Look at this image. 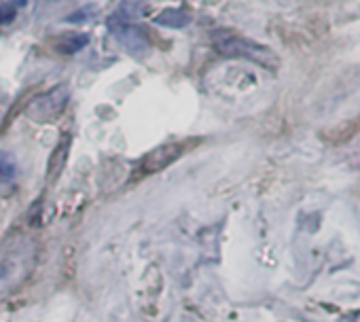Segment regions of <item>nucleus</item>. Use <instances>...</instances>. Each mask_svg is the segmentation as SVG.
<instances>
[{
  "mask_svg": "<svg viewBox=\"0 0 360 322\" xmlns=\"http://www.w3.org/2000/svg\"><path fill=\"white\" fill-rule=\"evenodd\" d=\"M214 47L219 53L229 56V58H244V60L259 62L263 66H276L274 51H269L267 47H263L255 41H248V39H242L236 34H227V32L219 34L214 39Z\"/></svg>",
  "mask_w": 360,
  "mask_h": 322,
  "instance_id": "nucleus-1",
  "label": "nucleus"
},
{
  "mask_svg": "<svg viewBox=\"0 0 360 322\" xmlns=\"http://www.w3.org/2000/svg\"><path fill=\"white\" fill-rule=\"evenodd\" d=\"M30 250L15 246L0 250V299L7 297L26 276L30 267Z\"/></svg>",
  "mask_w": 360,
  "mask_h": 322,
  "instance_id": "nucleus-2",
  "label": "nucleus"
},
{
  "mask_svg": "<svg viewBox=\"0 0 360 322\" xmlns=\"http://www.w3.org/2000/svg\"><path fill=\"white\" fill-rule=\"evenodd\" d=\"M66 104H68V89L62 85L39 96L28 108V115L37 121H51L66 108Z\"/></svg>",
  "mask_w": 360,
  "mask_h": 322,
  "instance_id": "nucleus-3",
  "label": "nucleus"
},
{
  "mask_svg": "<svg viewBox=\"0 0 360 322\" xmlns=\"http://www.w3.org/2000/svg\"><path fill=\"white\" fill-rule=\"evenodd\" d=\"M110 32H112V37L119 41V45H123L129 53L142 56V53L148 51V47H150L148 37H146L138 26H131V24H125V22L110 20Z\"/></svg>",
  "mask_w": 360,
  "mask_h": 322,
  "instance_id": "nucleus-4",
  "label": "nucleus"
},
{
  "mask_svg": "<svg viewBox=\"0 0 360 322\" xmlns=\"http://www.w3.org/2000/svg\"><path fill=\"white\" fill-rule=\"evenodd\" d=\"M180 155H183V146L180 144H161L142 159V172L144 174L159 172V170L167 168L169 164H174Z\"/></svg>",
  "mask_w": 360,
  "mask_h": 322,
  "instance_id": "nucleus-5",
  "label": "nucleus"
},
{
  "mask_svg": "<svg viewBox=\"0 0 360 322\" xmlns=\"http://www.w3.org/2000/svg\"><path fill=\"white\" fill-rule=\"evenodd\" d=\"M155 26H163V28H172V30H183L191 24V13L185 9H163L161 13H157L153 18Z\"/></svg>",
  "mask_w": 360,
  "mask_h": 322,
  "instance_id": "nucleus-6",
  "label": "nucleus"
},
{
  "mask_svg": "<svg viewBox=\"0 0 360 322\" xmlns=\"http://www.w3.org/2000/svg\"><path fill=\"white\" fill-rule=\"evenodd\" d=\"M18 174V166H15V157L7 150H0V181L3 183H11Z\"/></svg>",
  "mask_w": 360,
  "mask_h": 322,
  "instance_id": "nucleus-7",
  "label": "nucleus"
},
{
  "mask_svg": "<svg viewBox=\"0 0 360 322\" xmlns=\"http://www.w3.org/2000/svg\"><path fill=\"white\" fill-rule=\"evenodd\" d=\"M87 43H89V37L87 34H70V37H66V39H62L58 43V51H62V53H77Z\"/></svg>",
  "mask_w": 360,
  "mask_h": 322,
  "instance_id": "nucleus-8",
  "label": "nucleus"
},
{
  "mask_svg": "<svg viewBox=\"0 0 360 322\" xmlns=\"http://www.w3.org/2000/svg\"><path fill=\"white\" fill-rule=\"evenodd\" d=\"M15 18V9L13 7H0V24H7Z\"/></svg>",
  "mask_w": 360,
  "mask_h": 322,
  "instance_id": "nucleus-9",
  "label": "nucleus"
}]
</instances>
